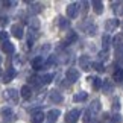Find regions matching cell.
Listing matches in <instances>:
<instances>
[{"label":"cell","instance_id":"6da1fadb","mask_svg":"<svg viewBox=\"0 0 123 123\" xmlns=\"http://www.w3.org/2000/svg\"><path fill=\"white\" fill-rule=\"evenodd\" d=\"M79 117H81V111L79 110H72L67 112V116H65V122L67 123H76L79 120Z\"/></svg>","mask_w":123,"mask_h":123},{"label":"cell","instance_id":"7a4b0ae2","mask_svg":"<svg viewBox=\"0 0 123 123\" xmlns=\"http://www.w3.org/2000/svg\"><path fill=\"white\" fill-rule=\"evenodd\" d=\"M65 78H67V81H70V82H76L79 79L78 68H68L67 72H65Z\"/></svg>","mask_w":123,"mask_h":123},{"label":"cell","instance_id":"3957f363","mask_svg":"<svg viewBox=\"0 0 123 123\" xmlns=\"http://www.w3.org/2000/svg\"><path fill=\"white\" fill-rule=\"evenodd\" d=\"M15 74H17V72L14 68H6V72L3 73V76H2V81L5 82V84H8V82H11L14 78H15Z\"/></svg>","mask_w":123,"mask_h":123},{"label":"cell","instance_id":"277c9868","mask_svg":"<svg viewBox=\"0 0 123 123\" xmlns=\"http://www.w3.org/2000/svg\"><path fill=\"white\" fill-rule=\"evenodd\" d=\"M59 116H61L59 110H50L49 112H47V120H49V123H55L56 120H58Z\"/></svg>","mask_w":123,"mask_h":123},{"label":"cell","instance_id":"5b68a950","mask_svg":"<svg viewBox=\"0 0 123 123\" xmlns=\"http://www.w3.org/2000/svg\"><path fill=\"white\" fill-rule=\"evenodd\" d=\"M90 65H93V64H91V61H90V58H88L87 55H84V56H81V58H79V67H81V68L88 70Z\"/></svg>","mask_w":123,"mask_h":123},{"label":"cell","instance_id":"8992f818","mask_svg":"<svg viewBox=\"0 0 123 123\" xmlns=\"http://www.w3.org/2000/svg\"><path fill=\"white\" fill-rule=\"evenodd\" d=\"M43 65H44V59H43V56H35V58L32 59V68H34V70H41Z\"/></svg>","mask_w":123,"mask_h":123},{"label":"cell","instance_id":"52a82bcc","mask_svg":"<svg viewBox=\"0 0 123 123\" xmlns=\"http://www.w3.org/2000/svg\"><path fill=\"white\" fill-rule=\"evenodd\" d=\"M11 32H12V35L15 37V38H23V27H21V25H12V27H11Z\"/></svg>","mask_w":123,"mask_h":123},{"label":"cell","instance_id":"ba28073f","mask_svg":"<svg viewBox=\"0 0 123 123\" xmlns=\"http://www.w3.org/2000/svg\"><path fill=\"white\" fill-rule=\"evenodd\" d=\"M78 5L76 3H72V5H68L67 6V17H70V18H74L78 15Z\"/></svg>","mask_w":123,"mask_h":123},{"label":"cell","instance_id":"9c48e42d","mask_svg":"<svg viewBox=\"0 0 123 123\" xmlns=\"http://www.w3.org/2000/svg\"><path fill=\"white\" fill-rule=\"evenodd\" d=\"M5 97H6V100H9V102H17L18 93L15 90H6V91H5Z\"/></svg>","mask_w":123,"mask_h":123},{"label":"cell","instance_id":"30bf717a","mask_svg":"<svg viewBox=\"0 0 123 123\" xmlns=\"http://www.w3.org/2000/svg\"><path fill=\"white\" fill-rule=\"evenodd\" d=\"M31 120H32V123H43V120H44V114H43V111H34V112H32Z\"/></svg>","mask_w":123,"mask_h":123},{"label":"cell","instance_id":"8fae6325","mask_svg":"<svg viewBox=\"0 0 123 123\" xmlns=\"http://www.w3.org/2000/svg\"><path fill=\"white\" fill-rule=\"evenodd\" d=\"M14 50H15V47H14L12 43H9V41L2 43V52H3V53L11 55V53H14Z\"/></svg>","mask_w":123,"mask_h":123},{"label":"cell","instance_id":"7c38bea8","mask_svg":"<svg viewBox=\"0 0 123 123\" xmlns=\"http://www.w3.org/2000/svg\"><path fill=\"white\" fill-rule=\"evenodd\" d=\"M117 26H119V20H117V18H111V20H106L105 29H106L108 32H112Z\"/></svg>","mask_w":123,"mask_h":123},{"label":"cell","instance_id":"4fadbf2b","mask_svg":"<svg viewBox=\"0 0 123 123\" xmlns=\"http://www.w3.org/2000/svg\"><path fill=\"white\" fill-rule=\"evenodd\" d=\"M50 100L55 102V103H61V102H62V96H61L59 91L53 90V91H50Z\"/></svg>","mask_w":123,"mask_h":123},{"label":"cell","instance_id":"5bb4252c","mask_svg":"<svg viewBox=\"0 0 123 123\" xmlns=\"http://www.w3.org/2000/svg\"><path fill=\"white\" fill-rule=\"evenodd\" d=\"M20 94H21L23 99H31V96H32V90H31V87H29V85H25V87H21Z\"/></svg>","mask_w":123,"mask_h":123},{"label":"cell","instance_id":"9a60e30c","mask_svg":"<svg viewBox=\"0 0 123 123\" xmlns=\"http://www.w3.org/2000/svg\"><path fill=\"white\" fill-rule=\"evenodd\" d=\"M91 6H93V9H94L96 14H102L103 12V3L99 2V0H94V2L91 3Z\"/></svg>","mask_w":123,"mask_h":123},{"label":"cell","instance_id":"2e32d148","mask_svg":"<svg viewBox=\"0 0 123 123\" xmlns=\"http://www.w3.org/2000/svg\"><path fill=\"white\" fill-rule=\"evenodd\" d=\"M0 114H2V117H5V119H12L14 117V112L9 106H5L2 108V111H0Z\"/></svg>","mask_w":123,"mask_h":123},{"label":"cell","instance_id":"e0dca14e","mask_svg":"<svg viewBox=\"0 0 123 123\" xmlns=\"http://www.w3.org/2000/svg\"><path fill=\"white\" fill-rule=\"evenodd\" d=\"M91 114H97L99 111H100V102L99 100H93L91 102V106H90V110H88Z\"/></svg>","mask_w":123,"mask_h":123},{"label":"cell","instance_id":"ac0fdd59","mask_svg":"<svg viewBox=\"0 0 123 123\" xmlns=\"http://www.w3.org/2000/svg\"><path fill=\"white\" fill-rule=\"evenodd\" d=\"M41 9H43V5L41 3H31L29 12L31 14H38V12H41Z\"/></svg>","mask_w":123,"mask_h":123},{"label":"cell","instance_id":"d6986e66","mask_svg":"<svg viewBox=\"0 0 123 123\" xmlns=\"http://www.w3.org/2000/svg\"><path fill=\"white\" fill-rule=\"evenodd\" d=\"M112 78H114L116 82H123V68H116Z\"/></svg>","mask_w":123,"mask_h":123},{"label":"cell","instance_id":"ffe728a7","mask_svg":"<svg viewBox=\"0 0 123 123\" xmlns=\"http://www.w3.org/2000/svg\"><path fill=\"white\" fill-rule=\"evenodd\" d=\"M85 99H87V93H85V91H81V93H78V94H74V96H73V100L74 102H84Z\"/></svg>","mask_w":123,"mask_h":123},{"label":"cell","instance_id":"44dd1931","mask_svg":"<svg viewBox=\"0 0 123 123\" xmlns=\"http://www.w3.org/2000/svg\"><path fill=\"white\" fill-rule=\"evenodd\" d=\"M58 23H59V27H61V29H67V27L70 26L68 20H67V18H64V17H59L58 18Z\"/></svg>","mask_w":123,"mask_h":123},{"label":"cell","instance_id":"7402d4cb","mask_svg":"<svg viewBox=\"0 0 123 123\" xmlns=\"http://www.w3.org/2000/svg\"><path fill=\"white\" fill-rule=\"evenodd\" d=\"M88 81H91V82H93V87L96 88V90H97V88H100V87H102V84H103V82H102V79H99V78H88Z\"/></svg>","mask_w":123,"mask_h":123},{"label":"cell","instance_id":"603a6c76","mask_svg":"<svg viewBox=\"0 0 123 123\" xmlns=\"http://www.w3.org/2000/svg\"><path fill=\"white\" fill-rule=\"evenodd\" d=\"M116 56H117V59H119L120 62H123V44L116 47Z\"/></svg>","mask_w":123,"mask_h":123},{"label":"cell","instance_id":"cb8c5ba5","mask_svg":"<svg viewBox=\"0 0 123 123\" xmlns=\"http://www.w3.org/2000/svg\"><path fill=\"white\" fill-rule=\"evenodd\" d=\"M29 26L34 27V29H38V27H40V20H38V18H35V17L29 18Z\"/></svg>","mask_w":123,"mask_h":123},{"label":"cell","instance_id":"d4e9b609","mask_svg":"<svg viewBox=\"0 0 123 123\" xmlns=\"http://www.w3.org/2000/svg\"><path fill=\"white\" fill-rule=\"evenodd\" d=\"M112 91V84L110 81H103V93H111Z\"/></svg>","mask_w":123,"mask_h":123},{"label":"cell","instance_id":"484cf974","mask_svg":"<svg viewBox=\"0 0 123 123\" xmlns=\"http://www.w3.org/2000/svg\"><path fill=\"white\" fill-rule=\"evenodd\" d=\"M110 43H111V38L108 35H103V38H102V46H103V49H108V46H110Z\"/></svg>","mask_w":123,"mask_h":123},{"label":"cell","instance_id":"4316f807","mask_svg":"<svg viewBox=\"0 0 123 123\" xmlns=\"http://www.w3.org/2000/svg\"><path fill=\"white\" fill-rule=\"evenodd\" d=\"M96 31H97V27L94 26V25H88L87 29H85V32H87L88 35H94V34H96Z\"/></svg>","mask_w":123,"mask_h":123},{"label":"cell","instance_id":"83f0119b","mask_svg":"<svg viewBox=\"0 0 123 123\" xmlns=\"http://www.w3.org/2000/svg\"><path fill=\"white\" fill-rule=\"evenodd\" d=\"M29 84L31 85H40L41 84V78H38V76H31L29 78Z\"/></svg>","mask_w":123,"mask_h":123},{"label":"cell","instance_id":"f1b7e54d","mask_svg":"<svg viewBox=\"0 0 123 123\" xmlns=\"http://www.w3.org/2000/svg\"><path fill=\"white\" fill-rule=\"evenodd\" d=\"M112 111H120V100L119 99H114V100H112Z\"/></svg>","mask_w":123,"mask_h":123},{"label":"cell","instance_id":"f546056e","mask_svg":"<svg viewBox=\"0 0 123 123\" xmlns=\"http://www.w3.org/2000/svg\"><path fill=\"white\" fill-rule=\"evenodd\" d=\"M52 81V74H44L41 76V84H49Z\"/></svg>","mask_w":123,"mask_h":123},{"label":"cell","instance_id":"4dcf8cb0","mask_svg":"<svg viewBox=\"0 0 123 123\" xmlns=\"http://www.w3.org/2000/svg\"><path fill=\"white\" fill-rule=\"evenodd\" d=\"M93 67L97 70V72H103V70H105V67H103V64L102 62H94L93 64Z\"/></svg>","mask_w":123,"mask_h":123},{"label":"cell","instance_id":"1f68e13d","mask_svg":"<svg viewBox=\"0 0 123 123\" xmlns=\"http://www.w3.org/2000/svg\"><path fill=\"white\" fill-rule=\"evenodd\" d=\"M111 123H122V116H120V114H116V116H112Z\"/></svg>","mask_w":123,"mask_h":123},{"label":"cell","instance_id":"d6a6232c","mask_svg":"<svg viewBox=\"0 0 123 123\" xmlns=\"http://www.w3.org/2000/svg\"><path fill=\"white\" fill-rule=\"evenodd\" d=\"M111 119H112V117H110V114L105 112V114L102 116V123H111Z\"/></svg>","mask_w":123,"mask_h":123},{"label":"cell","instance_id":"836d02e7","mask_svg":"<svg viewBox=\"0 0 123 123\" xmlns=\"http://www.w3.org/2000/svg\"><path fill=\"white\" fill-rule=\"evenodd\" d=\"M0 41H2V43L8 41V32H0Z\"/></svg>","mask_w":123,"mask_h":123},{"label":"cell","instance_id":"e575fe53","mask_svg":"<svg viewBox=\"0 0 123 123\" xmlns=\"http://www.w3.org/2000/svg\"><path fill=\"white\" fill-rule=\"evenodd\" d=\"M99 58H100L102 61H105V59H108V52H106V50H102L100 53H99Z\"/></svg>","mask_w":123,"mask_h":123},{"label":"cell","instance_id":"d590c367","mask_svg":"<svg viewBox=\"0 0 123 123\" xmlns=\"http://www.w3.org/2000/svg\"><path fill=\"white\" fill-rule=\"evenodd\" d=\"M74 40H76V34H74V32H70V34H68V38H67V43H72Z\"/></svg>","mask_w":123,"mask_h":123},{"label":"cell","instance_id":"8d00e7d4","mask_svg":"<svg viewBox=\"0 0 123 123\" xmlns=\"http://www.w3.org/2000/svg\"><path fill=\"white\" fill-rule=\"evenodd\" d=\"M53 62H56V56H50V58H49V64H53Z\"/></svg>","mask_w":123,"mask_h":123}]
</instances>
